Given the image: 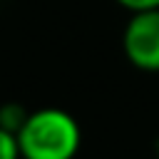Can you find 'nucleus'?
<instances>
[{"instance_id": "nucleus-5", "label": "nucleus", "mask_w": 159, "mask_h": 159, "mask_svg": "<svg viewBox=\"0 0 159 159\" xmlns=\"http://www.w3.org/2000/svg\"><path fill=\"white\" fill-rule=\"evenodd\" d=\"M119 7H124L127 12H139V10H154L159 7V0H114Z\"/></svg>"}, {"instance_id": "nucleus-6", "label": "nucleus", "mask_w": 159, "mask_h": 159, "mask_svg": "<svg viewBox=\"0 0 159 159\" xmlns=\"http://www.w3.org/2000/svg\"><path fill=\"white\" fill-rule=\"evenodd\" d=\"M154 157L159 159V137H157V142H154Z\"/></svg>"}, {"instance_id": "nucleus-4", "label": "nucleus", "mask_w": 159, "mask_h": 159, "mask_svg": "<svg viewBox=\"0 0 159 159\" xmlns=\"http://www.w3.org/2000/svg\"><path fill=\"white\" fill-rule=\"evenodd\" d=\"M0 159H20L17 134L0 127Z\"/></svg>"}, {"instance_id": "nucleus-1", "label": "nucleus", "mask_w": 159, "mask_h": 159, "mask_svg": "<svg viewBox=\"0 0 159 159\" xmlns=\"http://www.w3.org/2000/svg\"><path fill=\"white\" fill-rule=\"evenodd\" d=\"M20 159H75L82 147L80 122L60 109L42 107L27 114L17 129Z\"/></svg>"}, {"instance_id": "nucleus-2", "label": "nucleus", "mask_w": 159, "mask_h": 159, "mask_svg": "<svg viewBox=\"0 0 159 159\" xmlns=\"http://www.w3.org/2000/svg\"><path fill=\"white\" fill-rule=\"evenodd\" d=\"M122 50L132 67L159 72V7L129 12L122 32Z\"/></svg>"}, {"instance_id": "nucleus-3", "label": "nucleus", "mask_w": 159, "mask_h": 159, "mask_svg": "<svg viewBox=\"0 0 159 159\" xmlns=\"http://www.w3.org/2000/svg\"><path fill=\"white\" fill-rule=\"evenodd\" d=\"M27 114H30V112H27L20 102H5V104H0V127L17 134V129H20L22 122L27 119Z\"/></svg>"}]
</instances>
